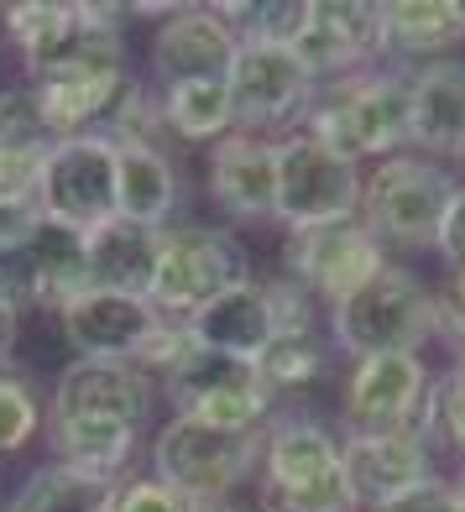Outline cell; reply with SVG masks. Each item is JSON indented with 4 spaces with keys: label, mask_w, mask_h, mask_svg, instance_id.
<instances>
[{
    "label": "cell",
    "mask_w": 465,
    "mask_h": 512,
    "mask_svg": "<svg viewBox=\"0 0 465 512\" xmlns=\"http://www.w3.org/2000/svg\"><path fill=\"white\" fill-rule=\"evenodd\" d=\"M126 6L100 0H16L0 6V37L11 42L27 84L131 74Z\"/></svg>",
    "instance_id": "cell-1"
},
{
    "label": "cell",
    "mask_w": 465,
    "mask_h": 512,
    "mask_svg": "<svg viewBox=\"0 0 465 512\" xmlns=\"http://www.w3.org/2000/svg\"><path fill=\"white\" fill-rule=\"evenodd\" d=\"M251 512H361L345 476V434L309 408H277L262 429Z\"/></svg>",
    "instance_id": "cell-2"
},
{
    "label": "cell",
    "mask_w": 465,
    "mask_h": 512,
    "mask_svg": "<svg viewBox=\"0 0 465 512\" xmlns=\"http://www.w3.org/2000/svg\"><path fill=\"white\" fill-rule=\"evenodd\" d=\"M298 131H309L324 152L356 168L413 152V74L377 63L366 74L324 84Z\"/></svg>",
    "instance_id": "cell-3"
},
{
    "label": "cell",
    "mask_w": 465,
    "mask_h": 512,
    "mask_svg": "<svg viewBox=\"0 0 465 512\" xmlns=\"http://www.w3.org/2000/svg\"><path fill=\"white\" fill-rule=\"evenodd\" d=\"M324 330L340 361L429 356V345H439V288L418 267L392 256L361 293L324 314Z\"/></svg>",
    "instance_id": "cell-4"
},
{
    "label": "cell",
    "mask_w": 465,
    "mask_h": 512,
    "mask_svg": "<svg viewBox=\"0 0 465 512\" xmlns=\"http://www.w3.org/2000/svg\"><path fill=\"white\" fill-rule=\"evenodd\" d=\"M262 434H225L199 418L168 413L147 439V476L183 492L194 507H236V497L257 481Z\"/></svg>",
    "instance_id": "cell-5"
},
{
    "label": "cell",
    "mask_w": 465,
    "mask_h": 512,
    "mask_svg": "<svg viewBox=\"0 0 465 512\" xmlns=\"http://www.w3.org/2000/svg\"><path fill=\"white\" fill-rule=\"evenodd\" d=\"M460 194V173L424 152H398L366 168L361 183V225L387 251H434L445 209Z\"/></svg>",
    "instance_id": "cell-6"
},
{
    "label": "cell",
    "mask_w": 465,
    "mask_h": 512,
    "mask_svg": "<svg viewBox=\"0 0 465 512\" xmlns=\"http://www.w3.org/2000/svg\"><path fill=\"white\" fill-rule=\"evenodd\" d=\"M251 277V251L230 225H209V220H178L162 230V251H157V272L147 288V304L173 319L189 324L204 304H215L225 288H236Z\"/></svg>",
    "instance_id": "cell-7"
},
{
    "label": "cell",
    "mask_w": 465,
    "mask_h": 512,
    "mask_svg": "<svg viewBox=\"0 0 465 512\" xmlns=\"http://www.w3.org/2000/svg\"><path fill=\"white\" fill-rule=\"evenodd\" d=\"M439 366L429 356H361L345 361L335 387V429L340 434H392L429 429Z\"/></svg>",
    "instance_id": "cell-8"
},
{
    "label": "cell",
    "mask_w": 465,
    "mask_h": 512,
    "mask_svg": "<svg viewBox=\"0 0 465 512\" xmlns=\"http://www.w3.org/2000/svg\"><path fill=\"white\" fill-rule=\"evenodd\" d=\"M157 387H162L168 413L199 418V424L225 429V434H262L277 418V408H283L257 382L251 361L215 356V351H204V345L173 371V377H162Z\"/></svg>",
    "instance_id": "cell-9"
},
{
    "label": "cell",
    "mask_w": 465,
    "mask_h": 512,
    "mask_svg": "<svg viewBox=\"0 0 465 512\" xmlns=\"http://www.w3.org/2000/svg\"><path fill=\"white\" fill-rule=\"evenodd\" d=\"M366 168L324 152L309 131L277 136V230H314L361 215Z\"/></svg>",
    "instance_id": "cell-10"
},
{
    "label": "cell",
    "mask_w": 465,
    "mask_h": 512,
    "mask_svg": "<svg viewBox=\"0 0 465 512\" xmlns=\"http://www.w3.org/2000/svg\"><path fill=\"white\" fill-rule=\"evenodd\" d=\"M277 262H283L277 272L304 283L324 304V314H330L392 262V251L356 215V220H335V225H314V230H283Z\"/></svg>",
    "instance_id": "cell-11"
},
{
    "label": "cell",
    "mask_w": 465,
    "mask_h": 512,
    "mask_svg": "<svg viewBox=\"0 0 465 512\" xmlns=\"http://www.w3.org/2000/svg\"><path fill=\"white\" fill-rule=\"evenodd\" d=\"M225 84H230L236 131L272 136V142L304 126V115L314 110V95H319V84L298 63V53L272 48V42H241V58Z\"/></svg>",
    "instance_id": "cell-12"
},
{
    "label": "cell",
    "mask_w": 465,
    "mask_h": 512,
    "mask_svg": "<svg viewBox=\"0 0 465 512\" xmlns=\"http://www.w3.org/2000/svg\"><path fill=\"white\" fill-rule=\"evenodd\" d=\"M42 215L68 230H95L115 220V142L105 131L68 136L42 152V183H37Z\"/></svg>",
    "instance_id": "cell-13"
},
{
    "label": "cell",
    "mask_w": 465,
    "mask_h": 512,
    "mask_svg": "<svg viewBox=\"0 0 465 512\" xmlns=\"http://www.w3.org/2000/svg\"><path fill=\"white\" fill-rule=\"evenodd\" d=\"M236 58H241V37L220 16V6H173L147 42V74L157 89L220 84L230 79Z\"/></svg>",
    "instance_id": "cell-14"
},
{
    "label": "cell",
    "mask_w": 465,
    "mask_h": 512,
    "mask_svg": "<svg viewBox=\"0 0 465 512\" xmlns=\"http://www.w3.org/2000/svg\"><path fill=\"white\" fill-rule=\"evenodd\" d=\"M53 324L68 345V361H136L162 330V314L136 293L84 288L53 314Z\"/></svg>",
    "instance_id": "cell-15"
},
{
    "label": "cell",
    "mask_w": 465,
    "mask_h": 512,
    "mask_svg": "<svg viewBox=\"0 0 465 512\" xmlns=\"http://www.w3.org/2000/svg\"><path fill=\"white\" fill-rule=\"evenodd\" d=\"M293 53L319 89L377 68L382 63V0H314L309 27L293 42Z\"/></svg>",
    "instance_id": "cell-16"
},
{
    "label": "cell",
    "mask_w": 465,
    "mask_h": 512,
    "mask_svg": "<svg viewBox=\"0 0 465 512\" xmlns=\"http://www.w3.org/2000/svg\"><path fill=\"white\" fill-rule=\"evenodd\" d=\"M204 194L230 225H277V142L230 131L204 147Z\"/></svg>",
    "instance_id": "cell-17"
},
{
    "label": "cell",
    "mask_w": 465,
    "mask_h": 512,
    "mask_svg": "<svg viewBox=\"0 0 465 512\" xmlns=\"http://www.w3.org/2000/svg\"><path fill=\"white\" fill-rule=\"evenodd\" d=\"M48 413H110L136 429H157L162 387L136 361H63L48 387Z\"/></svg>",
    "instance_id": "cell-18"
},
{
    "label": "cell",
    "mask_w": 465,
    "mask_h": 512,
    "mask_svg": "<svg viewBox=\"0 0 465 512\" xmlns=\"http://www.w3.org/2000/svg\"><path fill=\"white\" fill-rule=\"evenodd\" d=\"M345 476H351V492L366 512L445 471H439V445L429 429H392V434H345Z\"/></svg>",
    "instance_id": "cell-19"
},
{
    "label": "cell",
    "mask_w": 465,
    "mask_h": 512,
    "mask_svg": "<svg viewBox=\"0 0 465 512\" xmlns=\"http://www.w3.org/2000/svg\"><path fill=\"white\" fill-rule=\"evenodd\" d=\"M465 0H382V63L418 74L429 63L460 58Z\"/></svg>",
    "instance_id": "cell-20"
},
{
    "label": "cell",
    "mask_w": 465,
    "mask_h": 512,
    "mask_svg": "<svg viewBox=\"0 0 465 512\" xmlns=\"http://www.w3.org/2000/svg\"><path fill=\"white\" fill-rule=\"evenodd\" d=\"M183 178L162 142H115V215L147 230L178 225Z\"/></svg>",
    "instance_id": "cell-21"
},
{
    "label": "cell",
    "mask_w": 465,
    "mask_h": 512,
    "mask_svg": "<svg viewBox=\"0 0 465 512\" xmlns=\"http://www.w3.org/2000/svg\"><path fill=\"white\" fill-rule=\"evenodd\" d=\"M189 335L215 356L230 361H257L267 345L277 340V319H272V298H267V277L251 272L246 283L225 288L215 304H204L189 319Z\"/></svg>",
    "instance_id": "cell-22"
},
{
    "label": "cell",
    "mask_w": 465,
    "mask_h": 512,
    "mask_svg": "<svg viewBox=\"0 0 465 512\" xmlns=\"http://www.w3.org/2000/svg\"><path fill=\"white\" fill-rule=\"evenodd\" d=\"M42 131L48 142H68V136H95L110 131L121 105L136 95V74H89V79H48L32 84Z\"/></svg>",
    "instance_id": "cell-23"
},
{
    "label": "cell",
    "mask_w": 465,
    "mask_h": 512,
    "mask_svg": "<svg viewBox=\"0 0 465 512\" xmlns=\"http://www.w3.org/2000/svg\"><path fill=\"white\" fill-rule=\"evenodd\" d=\"M413 152L450 168L465 157V58H445L413 74Z\"/></svg>",
    "instance_id": "cell-24"
},
{
    "label": "cell",
    "mask_w": 465,
    "mask_h": 512,
    "mask_svg": "<svg viewBox=\"0 0 465 512\" xmlns=\"http://www.w3.org/2000/svg\"><path fill=\"white\" fill-rule=\"evenodd\" d=\"M162 230L131 225V220H105L95 230H84V262H89V288L105 293H136L147 298L152 272H157Z\"/></svg>",
    "instance_id": "cell-25"
},
{
    "label": "cell",
    "mask_w": 465,
    "mask_h": 512,
    "mask_svg": "<svg viewBox=\"0 0 465 512\" xmlns=\"http://www.w3.org/2000/svg\"><path fill=\"white\" fill-rule=\"evenodd\" d=\"M110 502H115V481L74 471L63 460H42L21 476V486L6 497L0 512H110Z\"/></svg>",
    "instance_id": "cell-26"
},
{
    "label": "cell",
    "mask_w": 465,
    "mask_h": 512,
    "mask_svg": "<svg viewBox=\"0 0 465 512\" xmlns=\"http://www.w3.org/2000/svg\"><path fill=\"white\" fill-rule=\"evenodd\" d=\"M32 277H37V314H58L74 293L89 288V262H84V230H68L58 220H42L27 241Z\"/></svg>",
    "instance_id": "cell-27"
},
{
    "label": "cell",
    "mask_w": 465,
    "mask_h": 512,
    "mask_svg": "<svg viewBox=\"0 0 465 512\" xmlns=\"http://www.w3.org/2000/svg\"><path fill=\"white\" fill-rule=\"evenodd\" d=\"M157 115L168 142L189 147H215L220 136L236 131V110H230V84H173L157 89Z\"/></svg>",
    "instance_id": "cell-28"
},
{
    "label": "cell",
    "mask_w": 465,
    "mask_h": 512,
    "mask_svg": "<svg viewBox=\"0 0 465 512\" xmlns=\"http://www.w3.org/2000/svg\"><path fill=\"white\" fill-rule=\"evenodd\" d=\"M251 371H257V382L272 392L277 403H283V398H298V392L319 387V382L335 371L330 330H319V335H277L267 351L251 361Z\"/></svg>",
    "instance_id": "cell-29"
},
{
    "label": "cell",
    "mask_w": 465,
    "mask_h": 512,
    "mask_svg": "<svg viewBox=\"0 0 465 512\" xmlns=\"http://www.w3.org/2000/svg\"><path fill=\"white\" fill-rule=\"evenodd\" d=\"M42 424H48V398L16 361H6L0 366V460L32 450L42 439Z\"/></svg>",
    "instance_id": "cell-30"
},
{
    "label": "cell",
    "mask_w": 465,
    "mask_h": 512,
    "mask_svg": "<svg viewBox=\"0 0 465 512\" xmlns=\"http://www.w3.org/2000/svg\"><path fill=\"white\" fill-rule=\"evenodd\" d=\"M314 0H220V16L236 27L241 42H272V48H293L309 27Z\"/></svg>",
    "instance_id": "cell-31"
},
{
    "label": "cell",
    "mask_w": 465,
    "mask_h": 512,
    "mask_svg": "<svg viewBox=\"0 0 465 512\" xmlns=\"http://www.w3.org/2000/svg\"><path fill=\"white\" fill-rule=\"evenodd\" d=\"M429 434L445 455H455V465H465V366H439Z\"/></svg>",
    "instance_id": "cell-32"
},
{
    "label": "cell",
    "mask_w": 465,
    "mask_h": 512,
    "mask_svg": "<svg viewBox=\"0 0 465 512\" xmlns=\"http://www.w3.org/2000/svg\"><path fill=\"white\" fill-rule=\"evenodd\" d=\"M0 147L11 152H48V131H42V110L27 79L0 84Z\"/></svg>",
    "instance_id": "cell-33"
},
{
    "label": "cell",
    "mask_w": 465,
    "mask_h": 512,
    "mask_svg": "<svg viewBox=\"0 0 465 512\" xmlns=\"http://www.w3.org/2000/svg\"><path fill=\"white\" fill-rule=\"evenodd\" d=\"M110 512H204V507H194L183 492L162 486V481L147 476V471H131L126 481H115V502H110Z\"/></svg>",
    "instance_id": "cell-34"
},
{
    "label": "cell",
    "mask_w": 465,
    "mask_h": 512,
    "mask_svg": "<svg viewBox=\"0 0 465 512\" xmlns=\"http://www.w3.org/2000/svg\"><path fill=\"white\" fill-rule=\"evenodd\" d=\"M0 304L16 309V314L37 309V277H32L27 241H21V246H0Z\"/></svg>",
    "instance_id": "cell-35"
},
{
    "label": "cell",
    "mask_w": 465,
    "mask_h": 512,
    "mask_svg": "<svg viewBox=\"0 0 465 512\" xmlns=\"http://www.w3.org/2000/svg\"><path fill=\"white\" fill-rule=\"evenodd\" d=\"M366 512H460V486L450 476H434V481L413 486V492L392 497L382 507H366Z\"/></svg>",
    "instance_id": "cell-36"
},
{
    "label": "cell",
    "mask_w": 465,
    "mask_h": 512,
    "mask_svg": "<svg viewBox=\"0 0 465 512\" xmlns=\"http://www.w3.org/2000/svg\"><path fill=\"white\" fill-rule=\"evenodd\" d=\"M42 183V152H11L0 147V199H27Z\"/></svg>",
    "instance_id": "cell-37"
},
{
    "label": "cell",
    "mask_w": 465,
    "mask_h": 512,
    "mask_svg": "<svg viewBox=\"0 0 465 512\" xmlns=\"http://www.w3.org/2000/svg\"><path fill=\"white\" fill-rule=\"evenodd\" d=\"M434 256L445 262V272L465 267V183H460V194L445 209V225H439V236H434Z\"/></svg>",
    "instance_id": "cell-38"
},
{
    "label": "cell",
    "mask_w": 465,
    "mask_h": 512,
    "mask_svg": "<svg viewBox=\"0 0 465 512\" xmlns=\"http://www.w3.org/2000/svg\"><path fill=\"white\" fill-rule=\"evenodd\" d=\"M42 220H48V215H42L37 194H27V199H0V246L32 241V230H37Z\"/></svg>",
    "instance_id": "cell-39"
},
{
    "label": "cell",
    "mask_w": 465,
    "mask_h": 512,
    "mask_svg": "<svg viewBox=\"0 0 465 512\" xmlns=\"http://www.w3.org/2000/svg\"><path fill=\"white\" fill-rule=\"evenodd\" d=\"M445 340H465V267L450 272L439 288V345Z\"/></svg>",
    "instance_id": "cell-40"
},
{
    "label": "cell",
    "mask_w": 465,
    "mask_h": 512,
    "mask_svg": "<svg viewBox=\"0 0 465 512\" xmlns=\"http://www.w3.org/2000/svg\"><path fill=\"white\" fill-rule=\"evenodd\" d=\"M16 340H21V314L0 304V366L16 361Z\"/></svg>",
    "instance_id": "cell-41"
},
{
    "label": "cell",
    "mask_w": 465,
    "mask_h": 512,
    "mask_svg": "<svg viewBox=\"0 0 465 512\" xmlns=\"http://www.w3.org/2000/svg\"><path fill=\"white\" fill-rule=\"evenodd\" d=\"M455 486H460V497H465V465H455Z\"/></svg>",
    "instance_id": "cell-42"
},
{
    "label": "cell",
    "mask_w": 465,
    "mask_h": 512,
    "mask_svg": "<svg viewBox=\"0 0 465 512\" xmlns=\"http://www.w3.org/2000/svg\"><path fill=\"white\" fill-rule=\"evenodd\" d=\"M455 173H460V183H465V157H460V162H455Z\"/></svg>",
    "instance_id": "cell-43"
},
{
    "label": "cell",
    "mask_w": 465,
    "mask_h": 512,
    "mask_svg": "<svg viewBox=\"0 0 465 512\" xmlns=\"http://www.w3.org/2000/svg\"><path fill=\"white\" fill-rule=\"evenodd\" d=\"M209 512H241V507H209Z\"/></svg>",
    "instance_id": "cell-44"
},
{
    "label": "cell",
    "mask_w": 465,
    "mask_h": 512,
    "mask_svg": "<svg viewBox=\"0 0 465 512\" xmlns=\"http://www.w3.org/2000/svg\"><path fill=\"white\" fill-rule=\"evenodd\" d=\"M460 512H465V497H460Z\"/></svg>",
    "instance_id": "cell-45"
}]
</instances>
